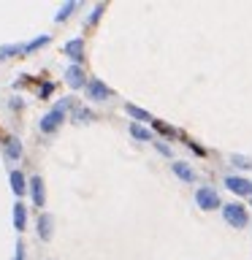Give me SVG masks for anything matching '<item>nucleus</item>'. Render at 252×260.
I'll use <instances>...</instances> for the list:
<instances>
[{"instance_id": "10", "label": "nucleus", "mask_w": 252, "mask_h": 260, "mask_svg": "<svg viewBox=\"0 0 252 260\" xmlns=\"http://www.w3.org/2000/svg\"><path fill=\"white\" fill-rule=\"evenodd\" d=\"M8 176H11V190H14V195H19V198H22L24 190H27V184H24V174H22V171H11Z\"/></svg>"}, {"instance_id": "11", "label": "nucleus", "mask_w": 252, "mask_h": 260, "mask_svg": "<svg viewBox=\"0 0 252 260\" xmlns=\"http://www.w3.org/2000/svg\"><path fill=\"white\" fill-rule=\"evenodd\" d=\"M24 225H27V211H24V206L16 201L14 203V228L16 231H24Z\"/></svg>"}, {"instance_id": "9", "label": "nucleus", "mask_w": 252, "mask_h": 260, "mask_svg": "<svg viewBox=\"0 0 252 260\" xmlns=\"http://www.w3.org/2000/svg\"><path fill=\"white\" fill-rule=\"evenodd\" d=\"M30 195H33V201L38 203V206H44V182H41V176H33L30 179Z\"/></svg>"}, {"instance_id": "8", "label": "nucleus", "mask_w": 252, "mask_h": 260, "mask_svg": "<svg viewBox=\"0 0 252 260\" xmlns=\"http://www.w3.org/2000/svg\"><path fill=\"white\" fill-rule=\"evenodd\" d=\"M52 231H54V219L49 214H41V219H38V236L44 241H49V239H52Z\"/></svg>"}, {"instance_id": "19", "label": "nucleus", "mask_w": 252, "mask_h": 260, "mask_svg": "<svg viewBox=\"0 0 252 260\" xmlns=\"http://www.w3.org/2000/svg\"><path fill=\"white\" fill-rule=\"evenodd\" d=\"M81 119H84V122L92 119V114H89V109H79V114H76V122H81Z\"/></svg>"}, {"instance_id": "16", "label": "nucleus", "mask_w": 252, "mask_h": 260, "mask_svg": "<svg viewBox=\"0 0 252 260\" xmlns=\"http://www.w3.org/2000/svg\"><path fill=\"white\" fill-rule=\"evenodd\" d=\"M125 111L130 114V117H133V119H138V122H144V119H149V114H146L144 109H138V106H133V103H128L125 106Z\"/></svg>"}, {"instance_id": "7", "label": "nucleus", "mask_w": 252, "mask_h": 260, "mask_svg": "<svg viewBox=\"0 0 252 260\" xmlns=\"http://www.w3.org/2000/svg\"><path fill=\"white\" fill-rule=\"evenodd\" d=\"M65 81H68L73 89H81V87H84V68H79V65H71V68L65 71Z\"/></svg>"}, {"instance_id": "20", "label": "nucleus", "mask_w": 252, "mask_h": 260, "mask_svg": "<svg viewBox=\"0 0 252 260\" xmlns=\"http://www.w3.org/2000/svg\"><path fill=\"white\" fill-rule=\"evenodd\" d=\"M16 52H19V46H3V49H0V57H11Z\"/></svg>"}, {"instance_id": "6", "label": "nucleus", "mask_w": 252, "mask_h": 260, "mask_svg": "<svg viewBox=\"0 0 252 260\" xmlns=\"http://www.w3.org/2000/svg\"><path fill=\"white\" fill-rule=\"evenodd\" d=\"M3 152H6L8 160L22 157V141L16 136H3Z\"/></svg>"}, {"instance_id": "12", "label": "nucleus", "mask_w": 252, "mask_h": 260, "mask_svg": "<svg viewBox=\"0 0 252 260\" xmlns=\"http://www.w3.org/2000/svg\"><path fill=\"white\" fill-rule=\"evenodd\" d=\"M62 52L68 54V57H73V60H81V57H84V44L76 38V41H71V44L62 49Z\"/></svg>"}, {"instance_id": "23", "label": "nucleus", "mask_w": 252, "mask_h": 260, "mask_svg": "<svg viewBox=\"0 0 252 260\" xmlns=\"http://www.w3.org/2000/svg\"><path fill=\"white\" fill-rule=\"evenodd\" d=\"M11 109H22V101H19V98H11Z\"/></svg>"}, {"instance_id": "21", "label": "nucleus", "mask_w": 252, "mask_h": 260, "mask_svg": "<svg viewBox=\"0 0 252 260\" xmlns=\"http://www.w3.org/2000/svg\"><path fill=\"white\" fill-rule=\"evenodd\" d=\"M38 95L41 98H49V95H52V84H44V87L38 89Z\"/></svg>"}, {"instance_id": "5", "label": "nucleus", "mask_w": 252, "mask_h": 260, "mask_svg": "<svg viewBox=\"0 0 252 260\" xmlns=\"http://www.w3.org/2000/svg\"><path fill=\"white\" fill-rule=\"evenodd\" d=\"M87 95L92 98V101H106V98H111L114 92H111V89L103 84L101 79H92V81L87 84Z\"/></svg>"}, {"instance_id": "2", "label": "nucleus", "mask_w": 252, "mask_h": 260, "mask_svg": "<svg viewBox=\"0 0 252 260\" xmlns=\"http://www.w3.org/2000/svg\"><path fill=\"white\" fill-rule=\"evenodd\" d=\"M223 217H225V222L231 225V228H244V225L249 222L247 209H244L241 203H228V206L223 209Z\"/></svg>"}, {"instance_id": "13", "label": "nucleus", "mask_w": 252, "mask_h": 260, "mask_svg": "<svg viewBox=\"0 0 252 260\" xmlns=\"http://www.w3.org/2000/svg\"><path fill=\"white\" fill-rule=\"evenodd\" d=\"M174 174L182 179V182H193L195 174H193V168L187 166V162H174Z\"/></svg>"}, {"instance_id": "22", "label": "nucleus", "mask_w": 252, "mask_h": 260, "mask_svg": "<svg viewBox=\"0 0 252 260\" xmlns=\"http://www.w3.org/2000/svg\"><path fill=\"white\" fill-rule=\"evenodd\" d=\"M14 260H24V244L19 241V244H16V257Z\"/></svg>"}, {"instance_id": "1", "label": "nucleus", "mask_w": 252, "mask_h": 260, "mask_svg": "<svg viewBox=\"0 0 252 260\" xmlns=\"http://www.w3.org/2000/svg\"><path fill=\"white\" fill-rule=\"evenodd\" d=\"M68 106H71V101H60L52 111L46 114V117H41V125H38V127L44 130V133H54V130L62 125V119H65V109H68Z\"/></svg>"}, {"instance_id": "3", "label": "nucleus", "mask_w": 252, "mask_h": 260, "mask_svg": "<svg viewBox=\"0 0 252 260\" xmlns=\"http://www.w3.org/2000/svg\"><path fill=\"white\" fill-rule=\"evenodd\" d=\"M195 203L203 209V211H214L219 206V195L214 187H201L198 192H195Z\"/></svg>"}, {"instance_id": "14", "label": "nucleus", "mask_w": 252, "mask_h": 260, "mask_svg": "<svg viewBox=\"0 0 252 260\" xmlns=\"http://www.w3.org/2000/svg\"><path fill=\"white\" fill-rule=\"evenodd\" d=\"M231 166L241 168V171H249L252 168V157H244V154H231Z\"/></svg>"}, {"instance_id": "15", "label": "nucleus", "mask_w": 252, "mask_h": 260, "mask_svg": "<svg viewBox=\"0 0 252 260\" xmlns=\"http://www.w3.org/2000/svg\"><path fill=\"white\" fill-rule=\"evenodd\" d=\"M130 136L138 138V141H146V138H149L152 133H149V130H146L144 125H138V122H133V125H130Z\"/></svg>"}, {"instance_id": "17", "label": "nucleus", "mask_w": 252, "mask_h": 260, "mask_svg": "<svg viewBox=\"0 0 252 260\" xmlns=\"http://www.w3.org/2000/svg\"><path fill=\"white\" fill-rule=\"evenodd\" d=\"M49 41H52V38H49V36H41V38H36V41H30V44L24 46V52H36L38 46H44V44H49Z\"/></svg>"}, {"instance_id": "18", "label": "nucleus", "mask_w": 252, "mask_h": 260, "mask_svg": "<svg viewBox=\"0 0 252 260\" xmlns=\"http://www.w3.org/2000/svg\"><path fill=\"white\" fill-rule=\"evenodd\" d=\"M73 8H76V3H68V6H65V8H60V11H57V22H62V19H68V16H71V11H73Z\"/></svg>"}, {"instance_id": "4", "label": "nucleus", "mask_w": 252, "mask_h": 260, "mask_svg": "<svg viewBox=\"0 0 252 260\" xmlns=\"http://www.w3.org/2000/svg\"><path fill=\"white\" fill-rule=\"evenodd\" d=\"M225 187L231 192H236V195H252V182L249 179H244V176H225Z\"/></svg>"}]
</instances>
